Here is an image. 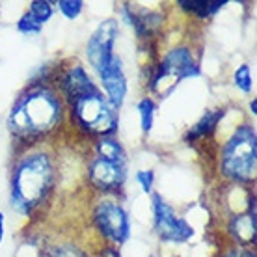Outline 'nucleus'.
<instances>
[{
    "label": "nucleus",
    "mask_w": 257,
    "mask_h": 257,
    "mask_svg": "<svg viewBox=\"0 0 257 257\" xmlns=\"http://www.w3.org/2000/svg\"><path fill=\"white\" fill-rule=\"evenodd\" d=\"M65 117L67 108L58 90L47 80H38L17 95L6 125L15 140L36 148L64 125Z\"/></svg>",
    "instance_id": "obj_1"
},
{
    "label": "nucleus",
    "mask_w": 257,
    "mask_h": 257,
    "mask_svg": "<svg viewBox=\"0 0 257 257\" xmlns=\"http://www.w3.org/2000/svg\"><path fill=\"white\" fill-rule=\"evenodd\" d=\"M58 185L56 157L36 146L19 155L10 174V207L21 216H32L43 209Z\"/></svg>",
    "instance_id": "obj_2"
},
{
    "label": "nucleus",
    "mask_w": 257,
    "mask_h": 257,
    "mask_svg": "<svg viewBox=\"0 0 257 257\" xmlns=\"http://www.w3.org/2000/svg\"><path fill=\"white\" fill-rule=\"evenodd\" d=\"M257 168V133L250 123H240L231 136L222 144L218 170L229 185L250 187L255 181Z\"/></svg>",
    "instance_id": "obj_3"
},
{
    "label": "nucleus",
    "mask_w": 257,
    "mask_h": 257,
    "mask_svg": "<svg viewBox=\"0 0 257 257\" xmlns=\"http://www.w3.org/2000/svg\"><path fill=\"white\" fill-rule=\"evenodd\" d=\"M69 123L80 131L84 136H114L119 127V114L106 101L103 90H97L78 97L69 104H65Z\"/></svg>",
    "instance_id": "obj_4"
},
{
    "label": "nucleus",
    "mask_w": 257,
    "mask_h": 257,
    "mask_svg": "<svg viewBox=\"0 0 257 257\" xmlns=\"http://www.w3.org/2000/svg\"><path fill=\"white\" fill-rule=\"evenodd\" d=\"M199 75H201V65L199 58L196 56V51L188 45H177L149 67L148 88L151 93L166 99L183 80L196 78Z\"/></svg>",
    "instance_id": "obj_5"
},
{
    "label": "nucleus",
    "mask_w": 257,
    "mask_h": 257,
    "mask_svg": "<svg viewBox=\"0 0 257 257\" xmlns=\"http://www.w3.org/2000/svg\"><path fill=\"white\" fill-rule=\"evenodd\" d=\"M91 224L104 238L106 246L125 244L131 237V220L127 209L117 201L116 196H103L91 209Z\"/></svg>",
    "instance_id": "obj_6"
},
{
    "label": "nucleus",
    "mask_w": 257,
    "mask_h": 257,
    "mask_svg": "<svg viewBox=\"0 0 257 257\" xmlns=\"http://www.w3.org/2000/svg\"><path fill=\"white\" fill-rule=\"evenodd\" d=\"M151 211H153V229L164 244H187L194 237V227L185 216L177 214L174 207L161 194H151Z\"/></svg>",
    "instance_id": "obj_7"
},
{
    "label": "nucleus",
    "mask_w": 257,
    "mask_h": 257,
    "mask_svg": "<svg viewBox=\"0 0 257 257\" xmlns=\"http://www.w3.org/2000/svg\"><path fill=\"white\" fill-rule=\"evenodd\" d=\"M128 162L110 161L99 155L91 157L88 164V185L103 196H117L127 181Z\"/></svg>",
    "instance_id": "obj_8"
},
{
    "label": "nucleus",
    "mask_w": 257,
    "mask_h": 257,
    "mask_svg": "<svg viewBox=\"0 0 257 257\" xmlns=\"http://www.w3.org/2000/svg\"><path fill=\"white\" fill-rule=\"evenodd\" d=\"M117 34H119V23L116 19H106L99 23V26L88 39L86 56L95 73H101L104 67H108L110 62L116 56L114 45H116Z\"/></svg>",
    "instance_id": "obj_9"
},
{
    "label": "nucleus",
    "mask_w": 257,
    "mask_h": 257,
    "mask_svg": "<svg viewBox=\"0 0 257 257\" xmlns=\"http://www.w3.org/2000/svg\"><path fill=\"white\" fill-rule=\"evenodd\" d=\"M97 77H99V88L103 90L106 101L116 110H119L127 99L128 91L127 75L123 69L121 58L116 54L108 67H104L101 73H97Z\"/></svg>",
    "instance_id": "obj_10"
},
{
    "label": "nucleus",
    "mask_w": 257,
    "mask_h": 257,
    "mask_svg": "<svg viewBox=\"0 0 257 257\" xmlns=\"http://www.w3.org/2000/svg\"><path fill=\"white\" fill-rule=\"evenodd\" d=\"M56 80H58L56 90H58L60 97L64 99L65 104H69L71 101H75L78 97L86 95V93L99 88V84H95V80L88 75V71L84 69V65L78 64V62L65 67Z\"/></svg>",
    "instance_id": "obj_11"
},
{
    "label": "nucleus",
    "mask_w": 257,
    "mask_h": 257,
    "mask_svg": "<svg viewBox=\"0 0 257 257\" xmlns=\"http://www.w3.org/2000/svg\"><path fill=\"white\" fill-rule=\"evenodd\" d=\"M225 233L231 238V244L242 248L255 246V196L250 199L244 212H235L225 224Z\"/></svg>",
    "instance_id": "obj_12"
},
{
    "label": "nucleus",
    "mask_w": 257,
    "mask_h": 257,
    "mask_svg": "<svg viewBox=\"0 0 257 257\" xmlns=\"http://www.w3.org/2000/svg\"><path fill=\"white\" fill-rule=\"evenodd\" d=\"M123 19L135 28L138 39L149 41L155 36H159L162 25H164V17L161 12H153V10H136L131 4H123L121 8Z\"/></svg>",
    "instance_id": "obj_13"
},
{
    "label": "nucleus",
    "mask_w": 257,
    "mask_h": 257,
    "mask_svg": "<svg viewBox=\"0 0 257 257\" xmlns=\"http://www.w3.org/2000/svg\"><path fill=\"white\" fill-rule=\"evenodd\" d=\"M225 114H227V108H224V106L207 110L205 114L188 128L183 140L194 146V148H198L201 142H207L209 138H212V135L216 133V128H218L220 121L225 117Z\"/></svg>",
    "instance_id": "obj_14"
},
{
    "label": "nucleus",
    "mask_w": 257,
    "mask_h": 257,
    "mask_svg": "<svg viewBox=\"0 0 257 257\" xmlns=\"http://www.w3.org/2000/svg\"><path fill=\"white\" fill-rule=\"evenodd\" d=\"M175 6L196 19L207 21L214 17L224 6H227V0H177Z\"/></svg>",
    "instance_id": "obj_15"
},
{
    "label": "nucleus",
    "mask_w": 257,
    "mask_h": 257,
    "mask_svg": "<svg viewBox=\"0 0 257 257\" xmlns=\"http://www.w3.org/2000/svg\"><path fill=\"white\" fill-rule=\"evenodd\" d=\"M136 110H138V116H140V128L144 135H149L153 131V123H155V112H157V103H155L153 97H142L138 104H136Z\"/></svg>",
    "instance_id": "obj_16"
},
{
    "label": "nucleus",
    "mask_w": 257,
    "mask_h": 257,
    "mask_svg": "<svg viewBox=\"0 0 257 257\" xmlns=\"http://www.w3.org/2000/svg\"><path fill=\"white\" fill-rule=\"evenodd\" d=\"M43 257H90V253L77 242H54L47 246Z\"/></svg>",
    "instance_id": "obj_17"
},
{
    "label": "nucleus",
    "mask_w": 257,
    "mask_h": 257,
    "mask_svg": "<svg viewBox=\"0 0 257 257\" xmlns=\"http://www.w3.org/2000/svg\"><path fill=\"white\" fill-rule=\"evenodd\" d=\"M26 13H28V15H30V17H32L39 26H43L52 19L54 4L49 2V0H32V2L28 4Z\"/></svg>",
    "instance_id": "obj_18"
},
{
    "label": "nucleus",
    "mask_w": 257,
    "mask_h": 257,
    "mask_svg": "<svg viewBox=\"0 0 257 257\" xmlns=\"http://www.w3.org/2000/svg\"><path fill=\"white\" fill-rule=\"evenodd\" d=\"M233 84L237 86L242 93H251L253 90V77H251V69L248 64H240L233 73Z\"/></svg>",
    "instance_id": "obj_19"
},
{
    "label": "nucleus",
    "mask_w": 257,
    "mask_h": 257,
    "mask_svg": "<svg viewBox=\"0 0 257 257\" xmlns=\"http://www.w3.org/2000/svg\"><path fill=\"white\" fill-rule=\"evenodd\" d=\"M56 6H58L60 13L64 15L65 19L75 21L78 15L82 13L84 2L82 0H58V2H56Z\"/></svg>",
    "instance_id": "obj_20"
},
{
    "label": "nucleus",
    "mask_w": 257,
    "mask_h": 257,
    "mask_svg": "<svg viewBox=\"0 0 257 257\" xmlns=\"http://www.w3.org/2000/svg\"><path fill=\"white\" fill-rule=\"evenodd\" d=\"M136 183L140 185L142 192L151 196L153 194V185H155V172L153 170H138L135 174Z\"/></svg>",
    "instance_id": "obj_21"
},
{
    "label": "nucleus",
    "mask_w": 257,
    "mask_h": 257,
    "mask_svg": "<svg viewBox=\"0 0 257 257\" xmlns=\"http://www.w3.org/2000/svg\"><path fill=\"white\" fill-rule=\"evenodd\" d=\"M41 28H43V26H39L26 12L23 13V17L17 21V30H19L21 34H25V36H38V34L41 32Z\"/></svg>",
    "instance_id": "obj_22"
},
{
    "label": "nucleus",
    "mask_w": 257,
    "mask_h": 257,
    "mask_svg": "<svg viewBox=\"0 0 257 257\" xmlns=\"http://www.w3.org/2000/svg\"><path fill=\"white\" fill-rule=\"evenodd\" d=\"M218 257H255L253 248H242L237 244H227Z\"/></svg>",
    "instance_id": "obj_23"
},
{
    "label": "nucleus",
    "mask_w": 257,
    "mask_h": 257,
    "mask_svg": "<svg viewBox=\"0 0 257 257\" xmlns=\"http://www.w3.org/2000/svg\"><path fill=\"white\" fill-rule=\"evenodd\" d=\"M95 257H121V253H119V250H117V248H114V246L104 244L101 250L97 251Z\"/></svg>",
    "instance_id": "obj_24"
},
{
    "label": "nucleus",
    "mask_w": 257,
    "mask_h": 257,
    "mask_svg": "<svg viewBox=\"0 0 257 257\" xmlns=\"http://www.w3.org/2000/svg\"><path fill=\"white\" fill-rule=\"evenodd\" d=\"M4 224H6V218L0 212V246H2V240H4Z\"/></svg>",
    "instance_id": "obj_25"
},
{
    "label": "nucleus",
    "mask_w": 257,
    "mask_h": 257,
    "mask_svg": "<svg viewBox=\"0 0 257 257\" xmlns=\"http://www.w3.org/2000/svg\"><path fill=\"white\" fill-rule=\"evenodd\" d=\"M250 112L253 114V116L257 114V99H255V97H253V99L250 101Z\"/></svg>",
    "instance_id": "obj_26"
}]
</instances>
